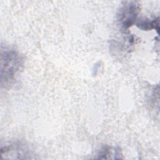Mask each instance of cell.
<instances>
[{
	"label": "cell",
	"mask_w": 160,
	"mask_h": 160,
	"mask_svg": "<svg viewBox=\"0 0 160 160\" xmlns=\"http://www.w3.org/2000/svg\"><path fill=\"white\" fill-rule=\"evenodd\" d=\"M22 65V59L15 51L6 49L1 51V84H5L13 80Z\"/></svg>",
	"instance_id": "cell-1"
},
{
	"label": "cell",
	"mask_w": 160,
	"mask_h": 160,
	"mask_svg": "<svg viewBox=\"0 0 160 160\" xmlns=\"http://www.w3.org/2000/svg\"><path fill=\"white\" fill-rule=\"evenodd\" d=\"M139 6L136 2L127 1L121 7L118 14V21L124 29L132 25L139 12Z\"/></svg>",
	"instance_id": "cell-2"
}]
</instances>
